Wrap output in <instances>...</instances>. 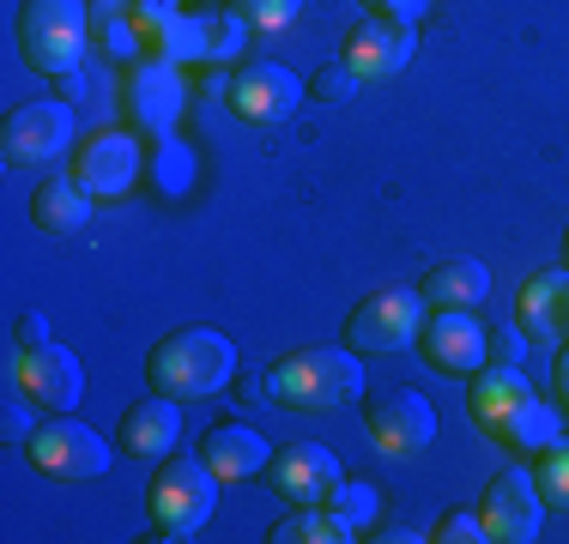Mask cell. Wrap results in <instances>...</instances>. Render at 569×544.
Returning a JSON list of instances; mask_svg holds the SVG:
<instances>
[{
	"instance_id": "1",
	"label": "cell",
	"mask_w": 569,
	"mask_h": 544,
	"mask_svg": "<svg viewBox=\"0 0 569 544\" xmlns=\"http://www.w3.org/2000/svg\"><path fill=\"white\" fill-rule=\"evenodd\" d=\"M363 393V363L351 345H297L267 363V400L284 412H340Z\"/></svg>"
},
{
	"instance_id": "2",
	"label": "cell",
	"mask_w": 569,
	"mask_h": 544,
	"mask_svg": "<svg viewBox=\"0 0 569 544\" xmlns=\"http://www.w3.org/2000/svg\"><path fill=\"white\" fill-rule=\"evenodd\" d=\"M230 375H237V345L219 326H176L146 357V381L170 400H212L230 387Z\"/></svg>"
},
{
	"instance_id": "3",
	"label": "cell",
	"mask_w": 569,
	"mask_h": 544,
	"mask_svg": "<svg viewBox=\"0 0 569 544\" xmlns=\"http://www.w3.org/2000/svg\"><path fill=\"white\" fill-rule=\"evenodd\" d=\"M19 49L37 73H79L91 49V19L86 0H24L19 7Z\"/></svg>"
},
{
	"instance_id": "4",
	"label": "cell",
	"mask_w": 569,
	"mask_h": 544,
	"mask_svg": "<svg viewBox=\"0 0 569 544\" xmlns=\"http://www.w3.org/2000/svg\"><path fill=\"white\" fill-rule=\"evenodd\" d=\"M219 472L207 466L200 454H164L152 478V526L158 538H194L200 526L212 521V502H219Z\"/></svg>"
},
{
	"instance_id": "5",
	"label": "cell",
	"mask_w": 569,
	"mask_h": 544,
	"mask_svg": "<svg viewBox=\"0 0 569 544\" xmlns=\"http://www.w3.org/2000/svg\"><path fill=\"white\" fill-rule=\"evenodd\" d=\"M24 454H31V466L56 484H86V478H103V472H110V442L67 412H56L49 424H37L24 435Z\"/></svg>"
},
{
	"instance_id": "6",
	"label": "cell",
	"mask_w": 569,
	"mask_h": 544,
	"mask_svg": "<svg viewBox=\"0 0 569 544\" xmlns=\"http://www.w3.org/2000/svg\"><path fill=\"white\" fill-rule=\"evenodd\" d=\"M363 435L376 442V454L388 460H412L437 442V405L418 387H388L363 405Z\"/></svg>"
},
{
	"instance_id": "7",
	"label": "cell",
	"mask_w": 569,
	"mask_h": 544,
	"mask_svg": "<svg viewBox=\"0 0 569 544\" xmlns=\"http://www.w3.org/2000/svg\"><path fill=\"white\" fill-rule=\"evenodd\" d=\"M418 321H425V291H406V284H382L370 291L346 321L351 351H406L418 339Z\"/></svg>"
},
{
	"instance_id": "8",
	"label": "cell",
	"mask_w": 569,
	"mask_h": 544,
	"mask_svg": "<svg viewBox=\"0 0 569 544\" xmlns=\"http://www.w3.org/2000/svg\"><path fill=\"white\" fill-rule=\"evenodd\" d=\"M479 521H485V538H497V544H533L539 521H546V496H539L533 472L527 466L497 472L479 496Z\"/></svg>"
},
{
	"instance_id": "9",
	"label": "cell",
	"mask_w": 569,
	"mask_h": 544,
	"mask_svg": "<svg viewBox=\"0 0 569 544\" xmlns=\"http://www.w3.org/2000/svg\"><path fill=\"white\" fill-rule=\"evenodd\" d=\"M12 387H24L43 412H73L79 393H86V370H79V357L67 345H19V357H12Z\"/></svg>"
},
{
	"instance_id": "10",
	"label": "cell",
	"mask_w": 569,
	"mask_h": 544,
	"mask_svg": "<svg viewBox=\"0 0 569 544\" xmlns=\"http://www.w3.org/2000/svg\"><path fill=\"white\" fill-rule=\"evenodd\" d=\"M0 145H7V163H56L73 145V109L56 98L12 109L7 128H0Z\"/></svg>"
},
{
	"instance_id": "11",
	"label": "cell",
	"mask_w": 569,
	"mask_h": 544,
	"mask_svg": "<svg viewBox=\"0 0 569 544\" xmlns=\"http://www.w3.org/2000/svg\"><path fill=\"white\" fill-rule=\"evenodd\" d=\"M340 454L321 442H284L273 460H267V484L279 490L284 502H297V508H309V502H328L333 490H340Z\"/></svg>"
},
{
	"instance_id": "12",
	"label": "cell",
	"mask_w": 569,
	"mask_h": 544,
	"mask_svg": "<svg viewBox=\"0 0 569 544\" xmlns=\"http://www.w3.org/2000/svg\"><path fill=\"white\" fill-rule=\"evenodd\" d=\"M406 61H412V24L382 19V12H370L363 24H351L346 54H340V67H346L351 79H358V85H376V79H395Z\"/></svg>"
},
{
	"instance_id": "13",
	"label": "cell",
	"mask_w": 569,
	"mask_h": 544,
	"mask_svg": "<svg viewBox=\"0 0 569 544\" xmlns=\"http://www.w3.org/2000/svg\"><path fill=\"white\" fill-rule=\"evenodd\" d=\"M425 357L437 363L442 375H479L485 363H491V333L479 326L472 309H437V315L425 321Z\"/></svg>"
},
{
	"instance_id": "14",
	"label": "cell",
	"mask_w": 569,
	"mask_h": 544,
	"mask_svg": "<svg viewBox=\"0 0 569 544\" xmlns=\"http://www.w3.org/2000/svg\"><path fill=\"white\" fill-rule=\"evenodd\" d=\"M297 98H303V79L279 61H249V67H237V79L224 85L230 115H242V121H284L297 109Z\"/></svg>"
},
{
	"instance_id": "15",
	"label": "cell",
	"mask_w": 569,
	"mask_h": 544,
	"mask_svg": "<svg viewBox=\"0 0 569 544\" xmlns=\"http://www.w3.org/2000/svg\"><path fill=\"white\" fill-rule=\"evenodd\" d=\"M133 175H140V140H133V133H98V140L79 145L73 182L86 188L91 200H116V194H128Z\"/></svg>"
},
{
	"instance_id": "16",
	"label": "cell",
	"mask_w": 569,
	"mask_h": 544,
	"mask_svg": "<svg viewBox=\"0 0 569 544\" xmlns=\"http://www.w3.org/2000/svg\"><path fill=\"white\" fill-rule=\"evenodd\" d=\"M176 442H182V400L152 393V400H133L121 412V447L133 460H164L176 454Z\"/></svg>"
},
{
	"instance_id": "17",
	"label": "cell",
	"mask_w": 569,
	"mask_h": 544,
	"mask_svg": "<svg viewBox=\"0 0 569 544\" xmlns=\"http://www.w3.org/2000/svg\"><path fill=\"white\" fill-rule=\"evenodd\" d=\"M515 326L527 339H569V266L533 272L515 296Z\"/></svg>"
},
{
	"instance_id": "18",
	"label": "cell",
	"mask_w": 569,
	"mask_h": 544,
	"mask_svg": "<svg viewBox=\"0 0 569 544\" xmlns=\"http://www.w3.org/2000/svg\"><path fill=\"white\" fill-rule=\"evenodd\" d=\"M128 109L146 133L170 140L176 115H182V73L170 61H140L133 67V85H128Z\"/></svg>"
},
{
	"instance_id": "19",
	"label": "cell",
	"mask_w": 569,
	"mask_h": 544,
	"mask_svg": "<svg viewBox=\"0 0 569 544\" xmlns=\"http://www.w3.org/2000/svg\"><path fill=\"white\" fill-rule=\"evenodd\" d=\"M200 460H207L224 484H242V478H254V472H267L273 447H267V435L249 430V424H212L200 435Z\"/></svg>"
},
{
	"instance_id": "20",
	"label": "cell",
	"mask_w": 569,
	"mask_h": 544,
	"mask_svg": "<svg viewBox=\"0 0 569 544\" xmlns=\"http://www.w3.org/2000/svg\"><path fill=\"white\" fill-rule=\"evenodd\" d=\"M527 375H521V363H485L479 375H472V387H467V417L479 424L485 435H491L503 417L515 412V405L527 400Z\"/></svg>"
},
{
	"instance_id": "21",
	"label": "cell",
	"mask_w": 569,
	"mask_h": 544,
	"mask_svg": "<svg viewBox=\"0 0 569 544\" xmlns=\"http://www.w3.org/2000/svg\"><path fill=\"white\" fill-rule=\"evenodd\" d=\"M31 224L49 230V236H79L91 224V194L73 182V175H56L31 194Z\"/></svg>"
},
{
	"instance_id": "22",
	"label": "cell",
	"mask_w": 569,
	"mask_h": 544,
	"mask_svg": "<svg viewBox=\"0 0 569 544\" xmlns=\"http://www.w3.org/2000/svg\"><path fill=\"white\" fill-rule=\"evenodd\" d=\"M563 435V412L558 405H546V400H533L527 393L521 405L503 417V424L491 430V442H503V447H515V454H539V447H551Z\"/></svg>"
},
{
	"instance_id": "23",
	"label": "cell",
	"mask_w": 569,
	"mask_h": 544,
	"mask_svg": "<svg viewBox=\"0 0 569 544\" xmlns=\"http://www.w3.org/2000/svg\"><path fill=\"white\" fill-rule=\"evenodd\" d=\"M425 303L437 309H479L485 291H491V272H485V261H442L425 272Z\"/></svg>"
},
{
	"instance_id": "24",
	"label": "cell",
	"mask_w": 569,
	"mask_h": 544,
	"mask_svg": "<svg viewBox=\"0 0 569 544\" xmlns=\"http://www.w3.org/2000/svg\"><path fill=\"white\" fill-rule=\"evenodd\" d=\"M267 538H273V544H351V538H358V526H351L333 502H309V508L284 514Z\"/></svg>"
},
{
	"instance_id": "25",
	"label": "cell",
	"mask_w": 569,
	"mask_h": 544,
	"mask_svg": "<svg viewBox=\"0 0 569 544\" xmlns=\"http://www.w3.org/2000/svg\"><path fill=\"white\" fill-rule=\"evenodd\" d=\"M533 484H539V496H546V508H569V442L563 435L551 447H539Z\"/></svg>"
},
{
	"instance_id": "26",
	"label": "cell",
	"mask_w": 569,
	"mask_h": 544,
	"mask_svg": "<svg viewBox=\"0 0 569 544\" xmlns=\"http://www.w3.org/2000/svg\"><path fill=\"white\" fill-rule=\"evenodd\" d=\"M333 508H340L346 514V521L351 526H358V533H363V526H370L376 521V484H358V478H340V490H333Z\"/></svg>"
},
{
	"instance_id": "27",
	"label": "cell",
	"mask_w": 569,
	"mask_h": 544,
	"mask_svg": "<svg viewBox=\"0 0 569 544\" xmlns=\"http://www.w3.org/2000/svg\"><path fill=\"white\" fill-rule=\"evenodd\" d=\"M430 538L437 544H485V521L472 508H449L437 526H430Z\"/></svg>"
},
{
	"instance_id": "28",
	"label": "cell",
	"mask_w": 569,
	"mask_h": 544,
	"mask_svg": "<svg viewBox=\"0 0 569 544\" xmlns=\"http://www.w3.org/2000/svg\"><path fill=\"white\" fill-rule=\"evenodd\" d=\"M237 12L249 24H261V31H279V24H291L303 12V0H237Z\"/></svg>"
},
{
	"instance_id": "29",
	"label": "cell",
	"mask_w": 569,
	"mask_h": 544,
	"mask_svg": "<svg viewBox=\"0 0 569 544\" xmlns=\"http://www.w3.org/2000/svg\"><path fill=\"white\" fill-rule=\"evenodd\" d=\"M158 175H164L170 194H176V188H188V175H194V163H188V152L176 140H164V170H158Z\"/></svg>"
},
{
	"instance_id": "30",
	"label": "cell",
	"mask_w": 569,
	"mask_h": 544,
	"mask_svg": "<svg viewBox=\"0 0 569 544\" xmlns=\"http://www.w3.org/2000/svg\"><path fill=\"white\" fill-rule=\"evenodd\" d=\"M430 0H370V12H382V19H400V24H418L425 19Z\"/></svg>"
},
{
	"instance_id": "31",
	"label": "cell",
	"mask_w": 569,
	"mask_h": 544,
	"mask_svg": "<svg viewBox=\"0 0 569 544\" xmlns=\"http://www.w3.org/2000/svg\"><path fill=\"white\" fill-rule=\"evenodd\" d=\"M24 400H31L24 387H12V393H7V435H31V430H37L31 417H24Z\"/></svg>"
},
{
	"instance_id": "32",
	"label": "cell",
	"mask_w": 569,
	"mask_h": 544,
	"mask_svg": "<svg viewBox=\"0 0 569 544\" xmlns=\"http://www.w3.org/2000/svg\"><path fill=\"white\" fill-rule=\"evenodd\" d=\"M521 326H515V333H491V363H521Z\"/></svg>"
},
{
	"instance_id": "33",
	"label": "cell",
	"mask_w": 569,
	"mask_h": 544,
	"mask_svg": "<svg viewBox=\"0 0 569 544\" xmlns=\"http://www.w3.org/2000/svg\"><path fill=\"white\" fill-rule=\"evenodd\" d=\"M346 85H358V79H351L346 67H328V73L316 79V91H321V98H328V103H333V98H346Z\"/></svg>"
},
{
	"instance_id": "34",
	"label": "cell",
	"mask_w": 569,
	"mask_h": 544,
	"mask_svg": "<svg viewBox=\"0 0 569 544\" xmlns=\"http://www.w3.org/2000/svg\"><path fill=\"white\" fill-rule=\"evenodd\" d=\"M43 339H49V321H43V315H37V309H31V315L19 321V345H43Z\"/></svg>"
},
{
	"instance_id": "35",
	"label": "cell",
	"mask_w": 569,
	"mask_h": 544,
	"mask_svg": "<svg viewBox=\"0 0 569 544\" xmlns=\"http://www.w3.org/2000/svg\"><path fill=\"white\" fill-rule=\"evenodd\" d=\"M551 375H558V400H563V412H569V345L558 351V370H551Z\"/></svg>"
},
{
	"instance_id": "36",
	"label": "cell",
	"mask_w": 569,
	"mask_h": 544,
	"mask_svg": "<svg viewBox=\"0 0 569 544\" xmlns=\"http://www.w3.org/2000/svg\"><path fill=\"white\" fill-rule=\"evenodd\" d=\"M370 538H382V544H412V538H430V533H412V526H388V533H370Z\"/></svg>"
},
{
	"instance_id": "37",
	"label": "cell",
	"mask_w": 569,
	"mask_h": 544,
	"mask_svg": "<svg viewBox=\"0 0 569 544\" xmlns=\"http://www.w3.org/2000/svg\"><path fill=\"white\" fill-rule=\"evenodd\" d=\"M563 254H569V236H563Z\"/></svg>"
}]
</instances>
